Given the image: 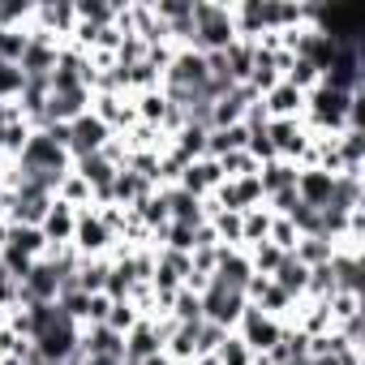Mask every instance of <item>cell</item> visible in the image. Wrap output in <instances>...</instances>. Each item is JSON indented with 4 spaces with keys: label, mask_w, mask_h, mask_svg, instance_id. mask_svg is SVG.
Here are the masks:
<instances>
[{
    "label": "cell",
    "mask_w": 365,
    "mask_h": 365,
    "mask_svg": "<svg viewBox=\"0 0 365 365\" xmlns=\"http://www.w3.org/2000/svg\"><path fill=\"white\" fill-rule=\"evenodd\" d=\"M224 327H215V322H198V356H211L220 344H224Z\"/></svg>",
    "instance_id": "d6a6232c"
},
{
    "label": "cell",
    "mask_w": 365,
    "mask_h": 365,
    "mask_svg": "<svg viewBox=\"0 0 365 365\" xmlns=\"http://www.w3.org/2000/svg\"><path fill=\"white\" fill-rule=\"evenodd\" d=\"M163 318H172V322H202V301H198V292L176 288L172 301H168V314H163Z\"/></svg>",
    "instance_id": "4316f807"
},
{
    "label": "cell",
    "mask_w": 365,
    "mask_h": 365,
    "mask_svg": "<svg viewBox=\"0 0 365 365\" xmlns=\"http://www.w3.org/2000/svg\"><path fill=\"white\" fill-rule=\"evenodd\" d=\"M262 108H267L271 120H301V112H305V95H301L297 86L279 82V86H271V91L262 95Z\"/></svg>",
    "instance_id": "2e32d148"
},
{
    "label": "cell",
    "mask_w": 365,
    "mask_h": 365,
    "mask_svg": "<svg viewBox=\"0 0 365 365\" xmlns=\"http://www.w3.org/2000/svg\"><path fill=\"white\" fill-rule=\"evenodd\" d=\"M215 163H220V172H224V180H241V176H258V159H254L250 150H228V155H220Z\"/></svg>",
    "instance_id": "f546056e"
},
{
    "label": "cell",
    "mask_w": 365,
    "mask_h": 365,
    "mask_svg": "<svg viewBox=\"0 0 365 365\" xmlns=\"http://www.w3.org/2000/svg\"><path fill=\"white\" fill-rule=\"evenodd\" d=\"M138 318H142V314H138V309H133V301L125 297V301H112V305H108L103 327H112L116 335H125V331H133V327H138Z\"/></svg>",
    "instance_id": "4dcf8cb0"
},
{
    "label": "cell",
    "mask_w": 365,
    "mask_h": 365,
    "mask_svg": "<svg viewBox=\"0 0 365 365\" xmlns=\"http://www.w3.org/2000/svg\"><path fill=\"white\" fill-rule=\"evenodd\" d=\"M163 202H168V224H190V228L207 224V198H194V194L180 190V185H168L163 190Z\"/></svg>",
    "instance_id": "8fae6325"
},
{
    "label": "cell",
    "mask_w": 365,
    "mask_h": 365,
    "mask_svg": "<svg viewBox=\"0 0 365 365\" xmlns=\"http://www.w3.org/2000/svg\"><path fill=\"white\" fill-rule=\"evenodd\" d=\"M271 211H267V202L262 207H250V211H241V250L245 245H258V241H267V232H271Z\"/></svg>",
    "instance_id": "d4e9b609"
},
{
    "label": "cell",
    "mask_w": 365,
    "mask_h": 365,
    "mask_svg": "<svg viewBox=\"0 0 365 365\" xmlns=\"http://www.w3.org/2000/svg\"><path fill=\"white\" fill-rule=\"evenodd\" d=\"M190 365H215V356H198V361H190Z\"/></svg>",
    "instance_id": "74e56055"
},
{
    "label": "cell",
    "mask_w": 365,
    "mask_h": 365,
    "mask_svg": "<svg viewBox=\"0 0 365 365\" xmlns=\"http://www.w3.org/2000/svg\"><path fill=\"white\" fill-rule=\"evenodd\" d=\"M327 309H331V322H335V327L348 322V318H356V314H365V309H361V292H335V297L327 301Z\"/></svg>",
    "instance_id": "1f68e13d"
},
{
    "label": "cell",
    "mask_w": 365,
    "mask_h": 365,
    "mask_svg": "<svg viewBox=\"0 0 365 365\" xmlns=\"http://www.w3.org/2000/svg\"><path fill=\"white\" fill-rule=\"evenodd\" d=\"M361 95V91H356ZM356 95H344L327 82H318L309 95H305V112H301V125L309 138H339L344 129H352V99Z\"/></svg>",
    "instance_id": "6da1fadb"
},
{
    "label": "cell",
    "mask_w": 365,
    "mask_h": 365,
    "mask_svg": "<svg viewBox=\"0 0 365 365\" xmlns=\"http://www.w3.org/2000/svg\"><path fill=\"white\" fill-rule=\"evenodd\" d=\"M271 284H275V288H284L292 301H301V297H305V284H309V267H305V262H297L292 254H284V262L275 267Z\"/></svg>",
    "instance_id": "d6986e66"
},
{
    "label": "cell",
    "mask_w": 365,
    "mask_h": 365,
    "mask_svg": "<svg viewBox=\"0 0 365 365\" xmlns=\"http://www.w3.org/2000/svg\"><path fill=\"white\" fill-rule=\"evenodd\" d=\"M108 138H112V129H108L95 112H86V116L69 120V142H65V150H69V159H86V155H99V150L108 146Z\"/></svg>",
    "instance_id": "8992f818"
},
{
    "label": "cell",
    "mask_w": 365,
    "mask_h": 365,
    "mask_svg": "<svg viewBox=\"0 0 365 365\" xmlns=\"http://www.w3.org/2000/svg\"><path fill=\"white\" fill-rule=\"evenodd\" d=\"M9 245V224H0V250Z\"/></svg>",
    "instance_id": "8d00e7d4"
},
{
    "label": "cell",
    "mask_w": 365,
    "mask_h": 365,
    "mask_svg": "<svg viewBox=\"0 0 365 365\" xmlns=\"http://www.w3.org/2000/svg\"><path fill=\"white\" fill-rule=\"evenodd\" d=\"M65 365H125V361H116V356H82V352H73Z\"/></svg>",
    "instance_id": "e575fe53"
},
{
    "label": "cell",
    "mask_w": 365,
    "mask_h": 365,
    "mask_svg": "<svg viewBox=\"0 0 365 365\" xmlns=\"http://www.w3.org/2000/svg\"><path fill=\"white\" fill-rule=\"evenodd\" d=\"M9 250L22 254V258H31V262L48 258V241H43V232H39V228H26V224H9Z\"/></svg>",
    "instance_id": "ffe728a7"
},
{
    "label": "cell",
    "mask_w": 365,
    "mask_h": 365,
    "mask_svg": "<svg viewBox=\"0 0 365 365\" xmlns=\"http://www.w3.org/2000/svg\"><path fill=\"white\" fill-rule=\"evenodd\" d=\"M73 26H78L73 0H56V5L48 0V5H35V14H31V31H43L56 43H69L73 39Z\"/></svg>",
    "instance_id": "52a82bcc"
},
{
    "label": "cell",
    "mask_w": 365,
    "mask_h": 365,
    "mask_svg": "<svg viewBox=\"0 0 365 365\" xmlns=\"http://www.w3.org/2000/svg\"><path fill=\"white\" fill-rule=\"evenodd\" d=\"M142 365H176V361H172V356H168V352H155V356H146V361H142Z\"/></svg>",
    "instance_id": "d590c367"
},
{
    "label": "cell",
    "mask_w": 365,
    "mask_h": 365,
    "mask_svg": "<svg viewBox=\"0 0 365 365\" xmlns=\"http://www.w3.org/2000/svg\"><path fill=\"white\" fill-rule=\"evenodd\" d=\"M267 142L275 150V159H288V163H301L305 146H309V133L301 120H271L267 125Z\"/></svg>",
    "instance_id": "ba28073f"
},
{
    "label": "cell",
    "mask_w": 365,
    "mask_h": 365,
    "mask_svg": "<svg viewBox=\"0 0 365 365\" xmlns=\"http://www.w3.org/2000/svg\"><path fill=\"white\" fill-rule=\"evenodd\" d=\"M232 331L241 335V344H245L254 356H267V352L279 344L284 322H279V318H271V314H262L258 305H250V301H245V309H241V318H237V327H232Z\"/></svg>",
    "instance_id": "3957f363"
},
{
    "label": "cell",
    "mask_w": 365,
    "mask_h": 365,
    "mask_svg": "<svg viewBox=\"0 0 365 365\" xmlns=\"http://www.w3.org/2000/svg\"><path fill=\"white\" fill-rule=\"evenodd\" d=\"M73 14L82 26H112L116 22V5H108V0H73Z\"/></svg>",
    "instance_id": "f1b7e54d"
},
{
    "label": "cell",
    "mask_w": 365,
    "mask_h": 365,
    "mask_svg": "<svg viewBox=\"0 0 365 365\" xmlns=\"http://www.w3.org/2000/svg\"><path fill=\"white\" fill-rule=\"evenodd\" d=\"M245 258H250V271L254 275H275V267L284 262V250H275L271 241H258V245H245Z\"/></svg>",
    "instance_id": "83f0119b"
},
{
    "label": "cell",
    "mask_w": 365,
    "mask_h": 365,
    "mask_svg": "<svg viewBox=\"0 0 365 365\" xmlns=\"http://www.w3.org/2000/svg\"><path fill=\"white\" fill-rule=\"evenodd\" d=\"M108 305H112V297H108V292H95V297H91V309H86V322H82V327H95V322H103V318H108Z\"/></svg>",
    "instance_id": "836d02e7"
},
{
    "label": "cell",
    "mask_w": 365,
    "mask_h": 365,
    "mask_svg": "<svg viewBox=\"0 0 365 365\" xmlns=\"http://www.w3.org/2000/svg\"><path fill=\"white\" fill-rule=\"evenodd\" d=\"M297 163H288V159H267V163H258V185H262V202L271 198V194H284V190H297Z\"/></svg>",
    "instance_id": "e0dca14e"
},
{
    "label": "cell",
    "mask_w": 365,
    "mask_h": 365,
    "mask_svg": "<svg viewBox=\"0 0 365 365\" xmlns=\"http://www.w3.org/2000/svg\"><path fill=\"white\" fill-rule=\"evenodd\" d=\"M56 202H69L73 211H86V207H95V194H91V185L69 168L65 176H61V185H56Z\"/></svg>",
    "instance_id": "7402d4cb"
},
{
    "label": "cell",
    "mask_w": 365,
    "mask_h": 365,
    "mask_svg": "<svg viewBox=\"0 0 365 365\" xmlns=\"http://www.w3.org/2000/svg\"><path fill=\"white\" fill-rule=\"evenodd\" d=\"M78 352H82V356H116V361H120V352H125V335H116V331L103 327V322L82 327V335H78Z\"/></svg>",
    "instance_id": "9a60e30c"
},
{
    "label": "cell",
    "mask_w": 365,
    "mask_h": 365,
    "mask_svg": "<svg viewBox=\"0 0 365 365\" xmlns=\"http://www.w3.org/2000/svg\"><path fill=\"white\" fill-rule=\"evenodd\" d=\"M73 228H78V211H73L69 202H56V198H52V207H48V215H43V224H39L48 250L73 245Z\"/></svg>",
    "instance_id": "30bf717a"
},
{
    "label": "cell",
    "mask_w": 365,
    "mask_h": 365,
    "mask_svg": "<svg viewBox=\"0 0 365 365\" xmlns=\"http://www.w3.org/2000/svg\"><path fill=\"white\" fill-rule=\"evenodd\" d=\"M331 190H335V176L322 172V168H301L297 172V198L314 211H322L331 202Z\"/></svg>",
    "instance_id": "4fadbf2b"
},
{
    "label": "cell",
    "mask_w": 365,
    "mask_h": 365,
    "mask_svg": "<svg viewBox=\"0 0 365 365\" xmlns=\"http://www.w3.org/2000/svg\"><path fill=\"white\" fill-rule=\"evenodd\" d=\"M220 56H224V69H228V78H232L237 86H245V82H250V69H254V43L237 39V43H232V48H224Z\"/></svg>",
    "instance_id": "603a6c76"
},
{
    "label": "cell",
    "mask_w": 365,
    "mask_h": 365,
    "mask_svg": "<svg viewBox=\"0 0 365 365\" xmlns=\"http://www.w3.org/2000/svg\"><path fill=\"white\" fill-rule=\"evenodd\" d=\"M237 43V22H232V5L224 0H194V52L211 56Z\"/></svg>",
    "instance_id": "7a4b0ae2"
},
{
    "label": "cell",
    "mask_w": 365,
    "mask_h": 365,
    "mask_svg": "<svg viewBox=\"0 0 365 365\" xmlns=\"http://www.w3.org/2000/svg\"><path fill=\"white\" fill-rule=\"evenodd\" d=\"M258 95L250 91V86H232L228 95H220L215 103H211V129H228V125H241L245 120V108L254 103Z\"/></svg>",
    "instance_id": "7c38bea8"
},
{
    "label": "cell",
    "mask_w": 365,
    "mask_h": 365,
    "mask_svg": "<svg viewBox=\"0 0 365 365\" xmlns=\"http://www.w3.org/2000/svg\"><path fill=\"white\" fill-rule=\"evenodd\" d=\"M163 352H168L176 365L198 361V322H176V327H172V335L163 339Z\"/></svg>",
    "instance_id": "ac0fdd59"
},
{
    "label": "cell",
    "mask_w": 365,
    "mask_h": 365,
    "mask_svg": "<svg viewBox=\"0 0 365 365\" xmlns=\"http://www.w3.org/2000/svg\"><path fill=\"white\" fill-rule=\"evenodd\" d=\"M292 258L305 262V267H327L335 258V241H327V237H301L292 245Z\"/></svg>",
    "instance_id": "484cf974"
},
{
    "label": "cell",
    "mask_w": 365,
    "mask_h": 365,
    "mask_svg": "<svg viewBox=\"0 0 365 365\" xmlns=\"http://www.w3.org/2000/svg\"><path fill=\"white\" fill-rule=\"evenodd\" d=\"M73 250H78V258H108L112 250H116V237L103 228V220H99V211L95 207H86V211H78V228H73Z\"/></svg>",
    "instance_id": "5b68a950"
},
{
    "label": "cell",
    "mask_w": 365,
    "mask_h": 365,
    "mask_svg": "<svg viewBox=\"0 0 365 365\" xmlns=\"http://www.w3.org/2000/svg\"><path fill=\"white\" fill-rule=\"evenodd\" d=\"M335 275V292H361V254H344L335 250V258L327 262Z\"/></svg>",
    "instance_id": "44dd1931"
},
{
    "label": "cell",
    "mask_w": 365,
    "mask_h": 365,
    "mask_svg": "<svg viewBox=\"0 0 365 365\" xmlns=\"http://www.w3.org/2000/svg\"><path fill=\"white\" fill-rule=\"evenodd\" d=\"M211 279H215V284H228V288H237V292H245L250 279H254L245 250H228V245H220V262H215V275H211Z\"/></svg>",
    "instance_id": "5bb4252c"
},
{
    "label": "cell",
    "mask_w": 365,
    "mask_h": 365,
    "mask_svg": "<svg viewBox=\"0 0 365 365\" xmlns=\"http://www.w3.org/2000/svg\"><path fill=\"white\" fill-rule=\"evenodd\" d=\"M185 194H194V198H211L220 185H224V172H220V163L215 159H190L185 163V172H180V180H176Z\"/></svg>",
    "instance_id": "9c48e42d"
},
{
    "label": "cell",
    "mask_w": 365,
    "mask_h": 365,
    "mask_svg": "<svg viewBox=\"0 0 365 365\" xmlns=\"http://www.w3.org/2000/svg\"><path fill=\"white\" fill-rule=\"evenodd\" d=\"M245 125H228V129H207V159H220L228 150H245Z\"/></svg>",
    "instance_id": "cb8c5ba5"
},
{
    "label": "cell",
    "mask_w": 365,
    "mask_h": 365,
    "mask_svg": "<svg viewBox=\"0 0 365 365\" xmlns=\"http://www.w3.org/2000/svg\"><path fill=\"white\" fill-rule=\"evenodd\" d=\"M198 301H202V322H215L224 331H232L237 318H241V309H245V292H237L228 284H215V279L207 284V292Z\"/></svg>",
    "instance_id": "277c9868"
}]
</instances>
